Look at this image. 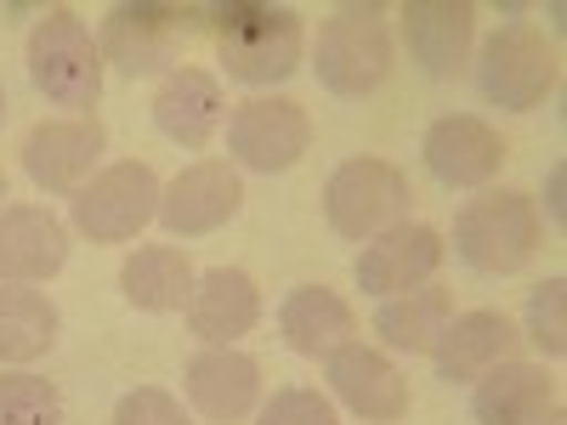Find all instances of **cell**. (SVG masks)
<instances>
[{
	"mask_svg": "<svg viewBox=\"0 0 567 425\" xmlns=\"http://www.w3.org/2000/svg\"><path fill=\"white\" fill-rule=\"evenodd\" d=\"M221 69L239 85H284L307 58V29L290 7H261V0H227L216 7Z\"/></svg>",
	"mask_w": 567,
	"mask_h": 425,
	"instance_id": "obj_1",
	"label": "cell"
},
{
	"mask_svg": "<svg viewBox=\"0 0 567 425\" xmlns=\"http://www.w3.org/2000/svg\"><path fill=\"white\" fill-rule=\"evenodd\" d=\"M534 250H539V210L516 187H488V194L465 199V210L454 216V256L483 278L523 272Z\"/></svg>",
	"mask_w": 567,
	"mask_h": 425,
	"instance_id": "obj_2",
	"label": "cell"
},
{
	"mask_svg": "<svg viewBox=\"0 0 567 425\" xmlns=\"http://www.w3.org/2000/svg\"><path fill=\"white\" fill-rule=\"evenodd\" d=\"M29 80H34L40 97L58 103V108H97L103 52L69 7H52L29 29Z\"/></svg>",
	"mask_w": 567,
	"mask_h": 425,
	"instance_id": "obj_3",
	"label": "cell"
},
{
	"mask_svg": "<svg viewBox=\"0 0 567 425\" xmlns=\"http://www.w3.org/2000/svg\"><path fill=\"white\" fill-rule=\"evenodd\" d=\"M312 69L336 97H369L392 74V29L381 23V7H341L318 29Z\"/></svg>",
	"mask_w": 567,
	"mask_h": 425,
	"instance_id": "obj_4",
	"label": "cell"
},
{
	"mask_svg": "<svg viewBox=\"0 0 567 425\" xmlns=\"http://www.w3.org/2000/svg\"><path fill=\"white\" fill-rule=\"evenodd\" d=\"M409 176L386 159H347L323 182V221L341 239H381L386 227L409 221Z\"/></svg>",
	"mask_w": 567,
	"mask_h": 425,
	"instance_id": "obj_5",
	"label": "cell"
},
{
	"mask_svg": "<svg viewBox=\"0 0 567 425\" xmlns=\"http://www.w3.org/2000/svg\"><path fill=\"white\" fill-rule=\"evenodd\" d=\"M556 45L528 29V23H511V29H494L483 40V58H477V85L494 108H511V114H528L539 108L550 91H556Z\"/></svg>",
	"mask_w": 567,
	"mask_h": 425,
	"instance_id": "obj_6",
	"label": "cell"
},
{
	"mask_svg": "<svg viewBox=\"0 0 567 425\" xmlns=\"http://www.w3.org/2000/svg\"><path fill=\"white\" fill-rule=\"evenodd\" d=\"M159 194L165 187L148 165H136V159L109 165L74 194V227L91 245H125L159 216Z\"/></svg>",
	"mask_w": 567,
	"mask_h": 425,
	"instance_id": "obj_7",
	"label": "cell"
},
{
	"mask_svg": "<svg viewBox=\"0 0 567 425\" xmlns=\"http://www.w3.org/2000/svg\"><path fill=\"white\" fill-rule=\"evenodd\" d=\"M307 142H312V120L296 97H250L227 120V154L261 176L301 165Z\"/></svg>",
	"mask_w": 567,
	"mask_h": 425,
	"instance_id": "obj_8",
	"label": "cell"
},
{
	"mask_svg": "<svg viewBox=\"0 0 567 425\" xmlns=\"http://www.w3.org/2000/svg\"><path fill=\"white\" fill-rule=\"evenodd\" d=\"M443 232L425 227V221H398L386 227L381 239H369L363 256H358V290L363 296H409L420 283H432V272L443 267Z\"/></svg>",
	"mask_w": 567,
	"mask_h": 425,
	"instance_id": "obj_9",
	"label": "cell"
},
{
	"mask_svg": "<svg viewBox=\"0 0 567 425\" xmlns=\"http://www.w3.org/2000/svg\"><path fill=\"white\" fill-rule=\"evenodd\" d=\"M239 205H245L239 170L221 159H199L159 194V221L171 239H205V232H216L239 216Z\"/></svg>",
	"mask_w": 567,
	"mask_h": 425,
	"instance_id": "obj_10",
	"label": "cell"
},
{
	"mask_svg": "<svg viewBox=\"0 0 567 425\" xmlns=\"http://www.w3.org/2000/svg\"><path fill=\"white\" fill-rule=\"evenodd\" d=\"M182 18L171 7H154V0H136V7H114L103 18L97 52L103 63H114L120 74L142 80V74H171L176 63V40H182Z\"/></svg>",
	"mask_w": 567,
	"mask_h": 425,
	"instance_id": "obj_11",
	"label": "cell"
},
{
	"mask_svg": "<svg viewBox=\"0 0 567 425\" xmlns=\"http://www.w3.org/2000/svg\"><path fill=\"white\" fill-rule=\"evenodd\" d=\"M109 148V131L97 120H45L23 142V170L40 194H80Z\"/></svg>",
	"mask_w": 567,
	"mask_h": 425,
	"instance_id": "obj_12",
	"label": "cell"
},
{
	"mask_svg": "<svg viewBox=\"0 0 567 425\" xmlns=\"http://www.w3.org/2000/svg\"><path fill=\"white\" fill-rule=\"evenodd\" d=\"M420 159L443 187H488L505 165V142L477 114H443L420 142Z\"/></svg>",
	"mask_w": 567,
	"mask_h": 425,
	"instance_id": "obj_13",
	"label": "cell"
},
{
	"mask_svg": "<svg viewBox=\"0 0 567 425\" xmlns=\"http://www.w3.org/2000/svg\"><path fill=\"white\" fill-rule=\"evenodd\" d=\"M523 335L505 312H460L443 323V335L432 346V363H437V381L449 386H477L488 369L511 363Z\"/></svg>",
	"mask_w": 567,
	"mask_h": 425,
	"instance_id": "obj_14",
	"label": "cell"
},
{
	"mask_svg": "<svg viewBox=\"0 0 567 425\" xmlns=\"http://www.w3.org/2000/svg\"><path fill=\"white\" fill-rule=\"evenodd\" d=\"M329 363V392H336L358 419L369 425H398L409 414V386H403V374L386 352H374V346H341L336 357H323Z\"/></svg>",
	"mask_w": 567,
	"mask_h": 425,
	"instance_id": "obj_15",
	"label": "cell"
},
{
	"mask_svg": "<svg viewBox=\"0 0 567 425\" xmlns=\"http://www.w3.org/2000/svg\"><path fill=\"white\" fill-rule=\"evenodd\" d=\"M182 312L205 346H233L261 323V290L245 267H210L205 278H194V296Z\"/></svg>",
	"mask_w": 567,
	"mask_h": 425,
	"instance_id": "obj_16",
	"label": "cell"
},
{
	"mask_svg": "<svg viewBox=\"0 0 567 425\" xmlns=\"http://www.w3.org/2000/svg\"><path fill=\"white\" fill-rule=\"evenodd\" d=\"M187 403L216 425H239L261 403V363L233 346H205L187 357Z\"/></svg>",
	"mask_w": 567,
	"mask_h": 425,
	"instance_id": "obj_17",
	"label": "cell"
},
{
	"mask_svg": "<svg viewBox=\"0 0 567 425\" xmlns=\"http://www.w3.org/2000/svg\"><path fill=\"white\" fill-rule=\"evenodd\" d=\"M69 261V227L40 205L0 210V283H40L63 272Z\"/></svg>",
	"mask_w": 567,
	"mask_h": 425,
	"instance_id": "obj_18",
	"label": "cell"
},
{
	"mask_svg": "<svg viewBox=\"0 0 567 425\" xmlns=\"http://www.w3.org/2000/svg\"><path fill=\"white\" fill-rule=\"evenodd\" d=\"M278 335L296 357H336L341 346H352L358 318L329 283H301L278 307Z\"/></svg>",
	"mask_w": 567,
	"mask_h": 425,
	"instance_id": "obj_19",
	"label": "cell"
},
{
	"mask_svg": "<svg viewBox=\"0 0 567 425\" xmlns=\"http://www.w3.org/2000/svg\"><path fill=\"white\" fill-rule=\"evenodd\" d=\"M471 34H477V12L449 7V0H420V7H403V45L409 58L432 74V80H454L471 58Z\"/></svg>",
	"mask_w": 567,
	"mask_h": 425,
	"instance_id": "obj_20",
	"label": "cell"
},
{
	"mask_svg": "<svg viewBox=\"0 0 567 425\" xmlns=\"http://www.w3.org/2000/svg\"><path fill=\"white\" fill-rule=\"evenodd\" d=\"M556 408V381L539 363L511 357L471 386V419L477 425H539Z\"/></svg>",
	"mask_w": 567,
	"mask_h": 425,
	"instance_id": "obj_21",
	"label": "cell"
},
{
	"mask_svg": "<svg viewBox=\"0 0 567 425\" xmlns=\"http://www.w3.org/2000/svg\"><path fill=\"white\" fill-rule=\"evenodd\" d=\"M221 85L205 69H171L154 91V125L176 142V148H205V142L221 131Z\"/></svg>",
	"mask_w": 567,
	"mask_h": 425,
	"instance_id": "obj_22",
	"label": "cell"
},
{
	"mask_svg": "<svg viewBox=\"0 0 567 425\" xmlns=\"http://www.w3.org/2000/svg\"><path fill=\"white\" fill-rule=\"evenodd\" d=\"M194 261H187L176 245H142L136 256H125L120 267V296L148 312V318H165V312H182L187 296H194Z\"/></svg>",
	"mask_w": 567,
	"mask_h": 425,
	"instance_id": "obj_23",
	"label": "cell"
},
{
	"mask_svg": "<svg viewBox=\"0 0 567 425\" xmlns=\"http://www.w3.org/2000/svg\"><path fill=\"white\" fill-rule=\"evenodd\" d=\"M58 307L29 283H0V363H34L58 346Z\"/></svg>",
	"mask_w": 567,
	"mask_h": 425,
	"instance_id": "obj_24",
	"label": "cell"
},
{
	"mask_svg": "<svg viewBox=\"0 0 567 425\" xmlns=\"http://www.w3.org/2000/svg\"><path fill=\"white\" fill-rule=\"evenodd\" d=\"M454 318V301L449 290H437V283H420V290L409 296H392L381 312H374V335H381L392 352H432L437 335H443V323Z\"/></svg>",
	"mask_w": 567,
	"mask_h": 425,
	"instance_id": "obj_25",
	"label": "cell"
},
{
	"mask_svg": "<svg viewBox=\"0 0 567 425\" xmlns=\"http://www.w3.org/2000/svg\"><path fill=\"white\" fill-rule=\"evenodd\" d=\"M0 425H63V397L29 369L0 374Z\"/></svg>",
	"mask_w": 567,
	"mask_h": 425,
	"instance_id": "obj_26",
	"label": "cell"
},
{
	"mask_svg": "<svg viewBox=\"0 0 567 425\" xmlns=\"http://www.w3.org/2000/svg\"><path fill=\"white\" fill-rule=\"evenodd\" d=\"M528 341L545 357L567 352V278H545L528 290Z\"/></svg>",
	"mask_w": 567,
	"mask_h": 425,
	"instance_id": "obj_27",
	"label": "cell"
},
{
	"mask_svg": "<svg viewBox=\"0 0 567 425\" xmlns=\"http://www.w3.org/2000/svg\"><path fill=\"white\" fill-rule=\"evenodd\" d=\"M256 425H341V414H336V403H329L323 392H312V386H284V392H272L261 403Z\"/></svg>",
	"mask_w": 567,
	"mask_h": 425,
	"instance_id": "obj_28",
	"label": "cell"
},
{
	"mask_svg": "<svg viewBox=\"0 0 567 425\" xmlns=\"http://www.w3.org/2000/svg\"><path fill=\"white\" fill-rule=\"evenodd\" d=\"M114 425H194V419H187V408H182L171 392L136 386V392H125V397L114 403Z\"/></svg>",
	"mask_w": 567,
	"mask_h": 425,
	"instance_id": "obj_29",
	"label": "cell"
},
{
	"mask_svg": "<svg viewBox=\"0 0 567 425\" xmlns=\"http://www.w3.org/2000/svg\"><path fill=\"white\" fill-rule=\"evenodd\" d=\"M561 182H567V170H561V165H550V199H545L550 221H561V216H567V205H561Z\"/></svg>",
	"mask_w": 567,
	"mask_h": 425,
	"instance_id": "obj_30",
	"label": "cell"
},
{
	"mask_svg": "<svg viewBox=\"0 0 567 425\" xmlns=\"http://www.w3.org/2000/svg\"><path fill=\"white\" fill-rule=\"evenodd\" d=\"M539 425H561V408H550V414H545V419H539Z\"/></svg>",
	"mask_w": 567,
	"mask_h": 425,
	"instance_id": "obj_31",
	"label": "cell"
},
{
	"mask_svg": "<svg viewBox=\"0 0 567 425\" xmlns=\"http://www.w3.org/2000/svg\"><path fill=\"white\" fill-rule=\"evenodd\" d=\"M0 125H7V91H0Z\"/></svg>",
	"mask_w": 567,
	"mask_h": 425,
	"instance_id": "obj_32",
	"label": "cell"
},
{
	"mask_svg": "<svg viewBox=\"0 0 567 425\" xmlns=\"http://www.w3.org/2000/svg\"><path fill=\"white\" fill-rule=\"evenodd\" d=\"M0 199H7V176H0ZM0 210H7V205H0Z\"/></svg>",
	"mask_w": 567,
	"mask_h": 425,
	"instance_id": "obj_33",
	"label": "cell"
}]
</instances>
